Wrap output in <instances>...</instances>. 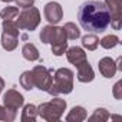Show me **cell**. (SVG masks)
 <instances>
[{
    "label": "cell",
    "mask_w": 122,
    "mask_h": 122,
    "mask_svg": "<svg viewBox=\"0 0 122 122\" xmlns=\"http://www.w3.org/2000/svg\"><path fill=\"white\" fill-rule=\"evenodd\" d=\"M78 20L81 26L93 33H102L111 25V15L103 2H85L78 10Z\"/></svg>",
    "instance_id": "obj_1"
},
{
    "label": "cell",
    "mask_w": 122,
    "mask_h": 122,
    "mask_svg": "<svg viewBox=\"0 0 122 122\" xmlns=\"http://www.w3.org/2000/svg\"><path fill=\"white\" fill-rule=\"evenodd\" d=\"M73 76L75 73L68 68H60L53 72V82L47 89V93L57 96L60 93H71L73 91Z\"/></svg>",
    "instance_id": "obj_2"
},
{
    "label": "cell",
    "mask_w": 122,
    "mask_h": 122,
    "mask_svg": "<svg viewBox=\"0 0 122 122\" xmlns=\"http://www.w3.org/2000/svg\"><path fill=\"white\" fill-rule=\"evenodd\" d=\"M65 109H66V101L53 96L52 101L43 102L37 106V116H40L47 122H56L62 118Z\"/></svg>",
    "instance_id": "obj_3"
},
{
    "label": "cell",
    "mask_w": 122,
    "mask_h": 122,
    "mask_svg": "<svg viewBox=\"0 0 122 122\" xmlns=\"http://www.w3.org/2000/svg\"><path fill=\"white\" fill-rule=\"evenodd\" d=\"M16 25L20 30H27V32H32L35 30L39 23H40V12L36 9V7H27V9H23L17 17H16Z\"/></svg>",
    "instance_id": "obj_4"
},
{
    "label": "cell",
    "mask_w": 122,
    "mask_h": 122,
    "mask_svg": "<svg viewBox=\"0 0 122 122\" xmlns=\"http://www.w3.org/2000/svg\"><path fill=\"white\" fill-rule=\"evenodd\" d=\"M32 76H33L35 86L40 91L47 92V89L53 82V69H47L43 65H37L32 69Z\"/></svg>",
    "instance_id": "obj_5"
},
{
    "label": "cell",
    "mask_w": 122,
    "mask_h": 122,
    "mask_svg": "<svg viewBox=\"0 0 122 122\" xmlns=\"http://www.w3.org/2000/svg\"><path fill=\"white\" fill-rule=\"evenodd\" d=\"M105 5L111 15V26L119 30L122 26V0H105Z\"/></svg>",
    "instance_id": "obj_6"
},
{
    "label": "cell",
    "mask_w": 122,
    "mask_h": 122,
    "mask_svg": "<svg viewBox=\"0 0 122 122\" xmlns=\"http://www.w3.org/2000/svg\"><path fill=\"white\" fill-rule=\"evenodd\" d=\"M50 45H52V53L55 56L65 55V52L68 49V36H66L63 27H57V30H56L52 42H50Z\"/></svg>",
    "instance_id": "obj_7"
},
{
    "label": "cell",
    "mask_w": 122,
    "mask_h": 122,
    "mask_svg": "<svg viewBox=\"0 0 122 122\" xmlns=\"http://www.w3.org/2000/svg\"><path fill=\"white\" fill-rule=\"evenodd\" d=\"M45 17L49 22V25H57L63 19V9L57 2H49L43 9Z\"/></svg>",
    "instance_id": "obj_8"
},
{
    "label": "cell",
    "mask_w": 122,
    "mask_h": 122,
    "mask_svg": "<svg viewBox=\"0 0 122 122\" xmlns=\"http://www.w3.org/2000/svg\"><path fill=\"white\" fill-rule=\"evenodd\" d=\"M3 103L6 108L12 109V111H17L20 106H23L25 103V98L22 93H19L16 89H9L5 96H3Z\"/></svg>",
    "instance_id": "obj_9"
},
{
    "label": "cell",
    "mask_w": 122,
    "mask_h": 122,
    "mask_svg": "<svg viewBox=\"0 0 122 122\" xmlns=\"http://www.w3.org/2000/svg\"><path fill=\"white\" fill-rule=\"evenodd\" d=\"M98 68H99L101 75L103 78H108V79L113 78L115 73H116V71H118L116 62H115L113 59H111V57H102L99 60V63H98Z\"/></svg>",
    "instance_id": "obj_10"
},
{
    "label": "cell",
    "mask_w": 122,
    "mask_h": 122,
    "mask_svg": "<svg viewBox=\"0 0 122 122\" xmlns=\"http://www.w3.org/2000/svg\"><path fill=\"white\" fill-rule=\"evenodd\" d=\"M78 69V73H76V78L79 82L82 83H88V82H92L95 79V72L92 69V66L89 65L88 60H85V62H82L81 65L76 66Z\"/></svg>",
    "instance_id": "obj_11"
},
{
    "label": "cell",
    "mask_w": 122,
    "mask_h": 122,
    "mask_svg": "<svg viewBox=\"0 0 122 122\" xmlns=\"http://www.w3.org/2000/svg\"><path fill=\"white\" fill-rule=\"evenodd\" d=\"M65 53H66L68 60H69V62H71L73 66H78V65H81L82 62L88 60L85 50H83L82 47H78V46H72V47L66 49Z\"/></svg>",
    "instance_id": "obj_12"
},
{
    "label": "cell",
    "mask_w": 122,
    "mask_h": 122,
    "mask_svg": "<svg viewBox=\"0 0 122 122\" xmlns=\"http://www.w3.org/2000/svg\"><path fill=\"white\" fill-rule=\"evenodd\" d=\"M86 118H88V113H86L83 106H73L71 109V112L68 113L66 121L68 122H82Z\"/></svg>",
    "instance_id": "obj_13"
},
{
    "label": "cell",
    "mask_w": 122,
    "mask_h": 122,
    "mask_svg": "<svg viewBox=\"0 0 122 122\" xmlns=\"http://www.w3.org/2000/svg\"><path fill=\"white\" fill-rule=\"evenodd\" d=\"M22 55L26 60L29 62H35V60H39V50L37 47L33 45V43H26L23 47H22Z\"/></svg>",
    "instance_id": "obj_14"
},
{
    "label": "cell",
    "mask_w": 122,
    "mask_h": 122,
    "mask_svg": "<svg viewBox=\"0 0 122 122\" xmlns=\"http://www.w3.org/2000/svg\"><path fill=\"white\" fill-rule=\"evenodd\" d=\"M37 118V106H35L33 103H27L25 105L23 111H22V122H33Z\"/></svg>",
    "instance_id": "obj_15"
},
{
    "label": "cell",
    "mask_w": 122,
    "mask_h": 122,
    "mask_svg": "<svg viewBox=\"0 0 122 122\" xmlns=\"http://www.w3.org/2000/svg\"><path fill=\"white\" fill-rule=\"evenodd\" d=\"M19 45V37L13 36V35H7V33H2V46L5 50L12 52Z\"/></svg>",
    "instance_id": "obj_16"
},
{
    "label": "cell",
    "mask_w": 122,
    "mask_h": 122,
    "mask_svg": "<svg viewBox=\"0 0 122 122\" xmlns=\"http://www.w3.org/2000/svg\"><path fill=\"white\" fill-rule=\"evenodd\" d=\"M56 30H57L56 25H47V26H45L40 30V35H39L40 42L42 43H50L52 39H53V36H55V33H56Z\"/></svg>",
    "instance_id": "obj_17"
},
{
    "label": "cell",
    "mask_w": 122,
    "mask_h": 122,
    "mask_svg": "<svg viewBox=\"0 0 122 122\" xmlns=\"http://www.w3.org/2000/svg\"><path fill=\"white\" fill-rule=\"evenodd\" d=\"M63 30H65L68 39H71V40H76V39L81 37V30H79V27H78L75 23H72V22H68V23L63 26Z\"/></svg>",
    "instance_id": "obj_18"
},
{
    "label": "cell",
    "mask_w": 122,
    "mask_h": 122,
    "mask_svg": "<svg viewBox=\"0 0 122 122\" xmlns=\"http://www.w3.org/2000/svg\"><path fill=\"white\" fill-rule=\"evenodd\" d=\"M19 82H20V86H22L23 89H26V91H32V89L35 88V82H33L32 71H26V72H23L22 76H20V79H19Z\"/></svg>",
    "instance_id": "obj_19"
},
{
    "label": "cell",
    "mask_w": 122,
    "mask_h": 122,
    "mask_svg": "<svg viewBox=\"0 0 122 122\" xmlns=\"http://www.w3.org/2000/svg\"><path fill=\"white\" fill-rule=\"evenodd\" d=\"M82 46L88 50H95L99 46V39L96 35H86L82 37Z\"/></svg>",
    "instance_id": "obj_20"
},
{
    "label": "cell",
    "mask_w": 122,
    "mask_h": 122,
    "mask_svg": "<svg viewBox=\"0 0 122 122\" xmlns=\"http://www.w3.org/2000/svg\"><path fill=\"white\" fill-rule=\"evenodd\" d=\"M2 27H3V33L13 35V36H16V37L20 36V29L17 27L16 22H13V20H3Z\"/></svg>",
    "instance_id": "obj_21"
},
{
    "label": "cell",
    "mask_w": 122,
    "mask_h": 122,
    "mask_svg": "<svg viewBox=\"0 0 122 122\" xmlns=\"http://www.w3.org/2000/svg\"><path fill=\"white\" fill-rule=\"evenodd\" d=\"M109 112L105 109V108H98V109H95L93 111V113L88 118L89 121H92V122H105V121H108L109 119Z\"/></svg>",
    "instance_id": "obj_22"
},
{
    "label": "cell",
    "mask_w": 122,
    "mask_h": 122,
    "mask_svg": "<svg viewBox=\"0 0 122 122\" xmlns=\"http://www.w3.org/2000/svg\"><path fill=\"white\" fill-rule=\"evenodd\" d=\"M99 45L103 49H113L116 45H119V37L116 35H108L102 40H99Z\"/></svg>",
    "instance_id": "obj_23"
},
{
    "label": "cell",
    "mask_w": 122,
    "mask_h": 122,
    "mask_svg": "<svg viewBox=\"0 0 122 122\" xmlns=\"http://www.w3.org/2000/svg\"><path fill=\"white\" fill-rule=\"evenodd\" d=\"M17 15H19V9L15 6H7L0 12V17L3 20H13L17 17Z\"/></svg>",
    "instance_id": "obj_24"
},
{
    "label": "cell",
    "mask_w": 122,
    "mask_h": 122,
    "mask_svg": "<svg viewBox=\"0 0 122 122\" xmlns=\"http://www.w3.org/2000/svg\"><path fill=\"white\" fill-rule=\"evenodd\" d=\"M16 119V111H12L9 108H6L5 105H0V121H6V122H12Z\"/></svg>",
    "instance_id": "obj_25"
},
{
    "label": "cell",
    "mask_w": 122,
    "mask_h": 122,
    "mask_svg": "<svg viewBox=\"0 0 122 122\" xmlns=\"http://www.w3.org/2000/svg\"><path fill=\"white\" fill-rule=\"evenodd\" d=\"M17 7H22V9H27V7H32L35 5V0H15Z\"/></svg>",
    "instance_id": "obj_26"
},
{
    "label": "cell",
    "mask_w": 122,
    "mask_h": 122,
    "mask_svg": "<svg viewBox=\"0 0 122 122\" xmlns=\"http://www.w3.org/2000/svg\"><path fill=\"white\" fill-rule=\"evenodd\" d=\"M121 91H122V81H118V82L115 83V86H113V96H115V99H118V101L122 98Z\"/></svg>",
    "instance_id": "obj_27"
},
{
    "label": "cell",
    "mask_w": 122,
    "mask_h": 122,
    "mask_svg": "<svg viewBox=\"0 0 122 122\" xmlns=\"http://www.w3.org/2000/svg\"><path fill=\"white\" fill-rule=\"evenodd\" d=\"M3 88H5V81H3V78H2V76H0V93H2Z\"/></svg>",
    "instance_id": "obj_28"
},
{
    "label": "cell",
    "mask_w": 122,
    "mask_h": 122,
    "mask_svg": "<svg viewBox=\"0 0 122 122\" xmlns=\"http://www.w3.org/2000/svg\"><path fill=\"white\" fill-rule=\"evenodd\" d=\"M2 2H5V3H9V2H13V0H2Z\"/></svg>",
    "instance_id": "obj_29"
}]
</instances>
